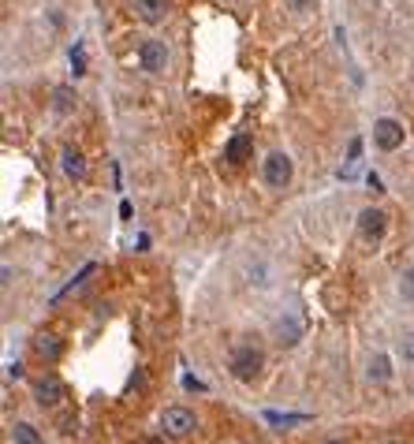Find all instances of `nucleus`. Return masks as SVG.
<instances>
[{
  "instance_id": "f257e3e1",
  "label": "nucleus",
  "mask_w": 414,
  "mask_h": 444,
  "mask_svg": "<svg viewBox=\"0 0 414 444\" xmlns=\"http://www.w3.org/2000/svg\"><path fill=\"white\" fill-rule=\"evenodd\" d=\"M262 363H265L262 351L254 344H243V347H235V355H232V374L239 381H254V377L262 374Z\"/></svg>"
},
{
  "instance_id": "f03ea898",
  "label": "nucleus",
  "mask_w": 414,
  "mask_h": 444,
  "mask_svg": "<svg viewBox=\"0 0 414 444\" xmlns=\"http://www.w3.org/2000/svg\"><path fill=\"white\" fill-rule=\"evenodd\" d=\"M262 175H265V183L269 187H288L291 183V157L284 153V150H273L269 157H265V168H262Z\"/></svg>"
},
{
  "instance_id": "7ed1b4c3",
  "label": "nucleus",
  "mask_w": 414,
  "mask_h": 444,
  "mask_svg": "<svg viewBox=\"0 0 414 444\" xmlns=\"http://www.w3.org/2000/svg\"><path fill=\"white\" fill-rule=\"evenodd\" d=\"M161 425H164L168 437H187V433L198 425V418H195V411H187V407H164Z\"/></svg>"
},
{
  "instance_id": "20e7f679",
  "label": "nucleus",
  "mask_w": 414,
  "mask_h": 444,
  "mask_svg": "<svg viewBox=\"0 0 414 444\" xmlns=\"http://www.w3.org/2000/svg\"><path fill=\"white\" fill-rule=\"evenodd\" d=\"M373 142L381 146L384 153L400 150V146H403V124H400V119H392V116L377 119V124H373Z\"/></svg>"
},
{
  "instance_id": "39448f33",
  "label": "nucleus",
  "mask_w": 414,
  "mask_h": 444,
  "mask_svg": "<svg viewBox=\"0 0 414 444\" xmlns=\"http://www.w3.org/2000/svg\"><path fill=\"white\" fill-rule=\"evenodd\" d=\"M302 329H306V325H302V313L299 310H288L280 321H276V329H273L276 332V344H280V347H295L299 340H302Z\"/></svg>"
},
{
  "instance_id": "423d86ee",
  "label": "nucleus",
  "mask_w": 414,
  "mask_h": 444,
  "mask_svg": "<svg viewBox=\"0 0 414 444\" xmlns=\"http://www.w3.org/2000/svg\"><path fill=\"white\" fill-rule=\"evenodd\" d=\"M164 64H168V49H164V41L146 38L142 45H138V68H142V71H164Z\"/></svg>"
},
{
  "instance_id": "0eeeda50",
  "label": "nucleus",
  "mask_w": 414,
  "mask_h": 444,
  "mask_svg": "<svg viewBox=\"0 0 414 444\" xmlns=\"http://www.w3.org/2000/svg\"><path fill=\"white\" fill-rule=\"evenodd\" d=\"M384 228H388V220H384V213L381 209H362L358 213V232H362L366 243H377V239L384 235Z\"/></svg>"
},
{
  "instance_id": "6e6552de",
  "label": "nucleus",
  "mask_w": 414,
  "mask_h": 444,
  "mask_svg": "<svg viewBox=\"0 0 414 444\" xmlns=\"http://www.w3.org/2000/svg\"><path fill=\"white\" fill-rule=\"evenodd\" d=\"M34 400H38L41 407H57L63 400V381L52 377V374L38 377V381H34Z\"/></svg>"
},
{
  "instance_id": "1a4fd4ad",
  "label": "nucleus",
  "mask_w": 414,
  "mask_h": 444,
  "mask_svg": "<svg viewBox=\"0 0 414 444\" xmlns=\"http://www.w3.org/2000/svg\"><path fill=\"white\" fill-rule=\"evenodd\" d=\"M131 8H135L138 19L150 23V26L164 23V15H168V0H131Z\"/></svg>"
},
{
  "instance_id": "9d476101",
  "label": "nucleus",
  "mask_w": 414,
  "mask_h": 444,
  "mask_svg": "<svg viewBox=\"0 0 414 444\" xmlns=\"http://www.w3.org/2000/svg\"><path fill=\"white\" fill-rule=\"evenodd\" d=\"M246 153H250V135H235V138H228L224 157H228L232 164H243V161H246Z\"/></svg>"
},
{
  "instance_id": "9b49d317",
  "label": "nucleus",
  "mask_w": 414,
  "mask_h": 444,
  "mask_svg": "<svg viewBox=\"0 0 414 444\" xmlns=\"http://www.w3.org/2000/svg\"><path fill=\"white\" fill-rule=\"evenodd\" d=\"M63 175H68V180H82V175H86V164H82V153L79 150H63Z\"/></svg>"
},
{
  "instance_id": "f8f14e48",
  "label": "nucleus",
  "mask_w": 414,
  "mask_h": 444,
  "mask_svg": "<svg viewBox=\"0 0 414 444\" xmlns=\"http://www.w3.org/2000/svg\"><path fill=\"white\" fill-rule=\"evenodd\" d=\"M12 437H15V444H41V433L34 429L30 422H15Z\"/></svg>"
},
{
  "instance_id": "ddd939ff",
  "label": "nucleus",
  "mask_w": 414,
  "mask_h": 444,
  "mask_svg": "<svg viewBox=\"0 0 414 444\" xmlns=\"http://www.w3.org/2000/svg\"><path fill=\"white\" fill-rule=\"evenodd\" d=\"M60 351H63V344L57 336H49V332H45V336H38V355L41 358H60Z\"/></svg>"
},
{
  "instance_id": "4468645a",
  "label": "nucleus",
  "mask_w": 414,
  "mask_h": 444,
  "mask_svg": "<svg viewBox=\"0 0 414 444\" xmlns=\"http://www.w3.org/2000/svg\"><path fill=\"white\" fill-rule=\"evenodd\" d=\"M52 108H57L60 116H68L71 108H75V97H71L68 86H57V94H52Z\"/></svg>"
},
{
  "instance_id": "2eb2a0df",
  "label": "nucleus",
  "mask_w": 414,
  "mask_h": 444,
  "mask_svg": "<svg viewBox=\"0 0 414 444\" xmlns=\"http://www.w3.org/2000/svg\"><path fill=\"white\" fill-rule=\"evenodd\" d=\"M388 374H392V369H388V358L377 355L373 363H370V377H373V381H388Z\"/></svg>"
},
{
  "instance_id": "dca6fc26",
  "label": "nucleus",
  "mask_w": 414,
  "mask_h": 444,
  "mask_svg": "<svg viewBox=\"0 0 414 444\" xmlns=\"http://www.w3.org/2000/svg\"><path fill=\"white\" fill-rule=\"evenodd\" d=\"M400 295H403V302H411V307H414V269L403 273V280H400Z\"/></svg>"
},
{
  "instance_id": "f3484780",
  "label": "nucleus",
  "mask_w": 414,
  "mask_h": 444,
  "mask_svg": "<svg viewBox=\"0 0 414 444\" xmlns=\"http://www.w3.org/2000/svg\"><path fill=\"white\" fill-rule=\"evenodd\" d=\"M71 71H75V75H82V71H86V49H82V45H75V49H71Z\"/></svg>"
},
{
  "instance_id": "a211bd4d",
  "label": "nucleus",
  "mask_w": 414,
  "mask_h": 444,
  "mask_svg": "<svg viewBox=\"0 0 414 444\" xmlns=\"http://www.w3.org/2000/svg\"><path fill=\"white\" fill-rule=\"evenodd\" d=\"M403 358H407V363H414V332H407V336H403Z\"/></svg>"
},
{
  "instance_id": "6ab92c4d",
  "label": "nucleus",
  "mask_w": 414,
  "mask_h": 444,
  "mask_svg": "<svg viewBox=\"0 0 414 444\" xmlns=\"http://www.w3.org/2000/svg\"><path fill=\"white\" fill-rule=\"evenodd\" d=\"M142 444H164L161 437H150V441H142Z\"/></svg>"
},
{
  "instance_id": "aec40b11",
  "label": "nucleus",
  "mask_w": 414,
  "mask_h": 444,
  "mask_svg": "<svg viewBox=\"0 0 414 444\" xmlns=\"http://www.w3.org/2000/svg\"><path fill=\"white\" fill-rule=\"evenodd\" d=\"M325 444H339V441H325Z\"/></svg>"
},
{
  "instance_id": "412c9836",
  "label": "nucleus",
  "mask_w": 414,
  "mask_h": 444,
  "mask_svg": "<svg viewBox=\"0 0 414 444\" xmlns=\"http://www.w3.org/2000/svg\"><path fill=\"white\" fill-rule=\"evenodd\" d=\"M384 444H395V441H384Z\"/></svg>"
}]
</instances>
